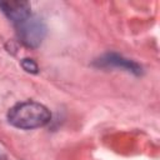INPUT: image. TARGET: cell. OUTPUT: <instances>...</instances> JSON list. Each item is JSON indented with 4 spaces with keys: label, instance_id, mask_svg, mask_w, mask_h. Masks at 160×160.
<instances>
[{
    "label": "cell",
    "instance_id": "obj_2",
    "mask_svg": "<svg viewBox=\"0 0 160 160\" xmlns=\"http://www.w3.org/2000/svg\"><path fill=\"white\" fill-rule=\"evenodd\" d=\"M16 29L20 41L28 48H38L46 35L44 21L35 15H30L21 22L16 24Z\"/></svg>",
    "mask_w": 160,
    "mask_h": 160
},
{
    "label": "cell",
    "instance_id": "obj_4",
    "mask_svg": "<svg viewBox=\"0 0 160 160\" xmlns=\"http://www.w3.org/2000/svg\"><path fill=\"white\" fill-rule=\"evenodd\" d=\"M96 64L99 66H104V68H110V66L120 68V69H124V70H126L129 72H132L135 75L141 74V66L139 64H136L135 61H131L129 59H125L121 55L114 54V52L104 55L102 58L96 60Z\"/></svg>",
    "mask_w": 160,
    "mask_h": 160
},
{
    "label": "cell",
    "instance_id": "obj_3",
    "mask_svg": "<svg viewBox=\"0 0 160 160\" xmlns=\"http://www.w3.org/2000/svg\"><path fill=\"white\" fill-rule=\"evenodd\" d=\"M1 11L15 24L21 22L28 16L31 15L30 10L31 6L28 1H19V0H10V1H0Z\"/></svg>",
    "mask_w": 160,
    "mask_h": 160
},
{
    "label": "cell",
    "instance_id": "obj_5",
    "mask_svg": "<svg viewBox=\"0 0 160 160\" xmlns=\"http://www.w3.org/2000/svg\"><path fill=\"white\" fill-rule=\"evenodd\" d=\"M21 66H22L24 70L28 71V72H32V74H36V72H38V65H36V62H35L34 60H31V59H24V60L21 61Z\"/></svg>",
    "mask_w": 160,
    "mask_h": 160
},
{
    "label": "cell",
    "instance_id": "obj_1",
    "mask_svg": "<svg viewBox=\"0 0 160 160\" xmlns=\"http://www.w3.org/2000/svg\"><path fill=\"white\" fill-rule=\"evenodd\" d=\"M51 119V114L46 106L36 101H22L14 105L8 111V121L24 130L36 129L46 125Z\"/></svg>",
    "mask_w": 160,
    "mask_h": 160
}]
</instances>
